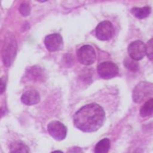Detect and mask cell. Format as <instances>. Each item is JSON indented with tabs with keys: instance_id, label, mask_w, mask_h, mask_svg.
<instances>
[{
	"instance_id": "cell-2",
	"label": "cell",
	"mask_w": 153,
	"mask_h": 153,
	"mask_svg": "<svg viewBox=\"0 0 153 153\" xmlns=\"http://www.w3.org/2000/svg\"><path fill=\"white\" fill-rule=\"evenodd\" d=\"M16 53V40L13 33H8L5 38L4 47L2 51L3 62L6 66H10L13 63V60Z\"/></svg>"
},
{
	"instance_id": "cell-7",
	"label": "cell",
	"mask_w": 153,
	"mask_h": 153,
	"mask_svg": "<svg viewBox=\"0 0 153 153\" xmlns=\"http://www.w3.org/2000/svg\"><path fill=\"white\" fill-rule=\"evenodd\" d=\"M114 28L110 21L100 22L96 28V36L100 40H108L112 37Z\"/></svg>"
},
{
	"instance_id": "cell-15",
	"label": "cell",
	"mask_w": 153,
	"mask_h": 153,
	"mask_svg": "<svg viewBox=\"0 0 153 153\" xmlns=\"http://www.w3.org/2000/svg\"><path fill=\"white\" fill-rule=\"evenodd\" d=\"M124 65H126V67L128 70L133 71V72H136L139 69L138 62L131 59H126V60H124Z\"/></svg>"
},
{
	"instance_id": "cell-13",
	"label": "cell",
	"mask_w": 153,
	"mask_h": 153,
	"mask_svg": "<svg viewBox=\"0 0 153 153\" xmlns=\"http://www.w3.org/2000/svg\"><path fill=\"white\" fill-rule=\"evenodd\" d=\"M152 113H153V99H150L143 105V107L140 110V114L142 117H147Z\"/></svg>"
},
{
	"instance_id": "cell-8",
	"label": "cell",
	"mask_w": 153,
	"mask_h": 153,
	"mask_svg": "<svg viewBox=\"0 0 153 153\" xmlns=\"http://www.w3.org/2000/svg\"><path fill=\"white\" fill-rule=\"evenodd\" d=\"M152 92V86L149 83L141 82L139 83L133 91V100L135 102H140L147 95Z\"/></svg>"
},
{
	"instance_id": "cell-4",
	"label": "cell",
	"mask_w": 153,
	"mask_h": 153,
	"mask_svg": "<svg viewBox=\"0 0 153 153\" xmlns=\"http://www.w3.org/2000/svg\"><path fill=\"white\" fill-rule=\"evenodd\" d=\"M98 73L100 78L109 79L116 76L119 73L118 66L113 63V62H102V63L99 64L98 66Z\"/></svg>"
},
{
	"instance_id": "cell-11",
	"label": "cell",
	"mask_w": 153,
	"mask_h": 153,
	"mask_svg": "<svg viewBox=\"0 0 153 153\" xmlns=\"http://www.w3.org/2000/svg\"><path fill=\"white\" fill-rule=\"evenodd\" d=\"M110 148V141L108 139L100 140L95 147V153H107Z\"/></svg>"
},
{
	"instance_id": "cell-20",
	"label": "cell",
	"mask_w": 153,
	"mask_h": 153,
	"mask_svg": "<svg viewBox=\"0 0 153 153\" xmlns=\"http://www.w3.org/2000/svg\"><path fill=\"white\" fill-rule=\"evenodd\" d=\"M52 153H63L62 151H59V150H56V151H54V152H52Z\"/></svg>"
},
{
	"instance_id": "cell-5",
	"label": "cell",
	"mask_w": 153,
	"mask_h": 153,
	"mask_svg": "<svg viewBox=\"0 0 153 153\" xmlns=\"http://www.w3.org/2000/svg\"><path fill=\"white\" fill-rule=\"evenodd\" d=\"M128 54L133 60H141L146 56V45L145 43L136 40L130 43L128 46Z\"/></svg>"
},
{
	"instance_id": "cell-12",
	"label": "cell",
	"mask_w": 153,
	"mask_h": 153,
	"mask_svg": "<svg viewBox=\"0 0 153 153\" xmlns=\"http://www.w3.org/2000/svg\"><path fill=\"white\" fill-rule=\"evenodd\" d=\"M132 13L137 18H146L150 14L151 10L149 7H143V8H133L132 9Z\"/></svg>"
},
{
	"instance_id": "cell-19",
	"label": "cell",
	"mask_w": 153,
	"mask_h": 153,
	"mask_svg": "<svg viewBox=\"0 0 153 153\" xmlns=\"http://www.w3.org/2000/svg\"><path fill=\"white\" fill-rule=\"evenodd\" d=\"M68 153H81V149L79 147H73L68 151Z\"/></svg>"
},
{
	"instance_id": "cell-14",
	"label": "cell",
	"mask_w": 153,
	"mask_h": 153,
	"mask_svg": "<svg viewBox=\"0 0 153 153\" xmlns=\"http://www.w3.org/2000/svg\"><path fill=\"white\" fill-rule=\"evenodd\" d=\"M10 153H29V148L23 143H14L11 146Z\"/></svg>"
},
{
	"instance_id": "cell-6",
	"label": "cell",
	"mask_w": 153,
	"mask_h": 153,
	"mask_svg": "<svg viewBox=\"0 0 153 153\" xmlns=\"http://www.w3.org/2000/svg\"><path fill=\"white\" fill-rule=\"evenodd\" d=\"M47 129L50 135L56 141H62L66 137L67 128L64 124H62L59 122H51L48 124Z\"/></svg>"
},
{
	"instance_id": "cell-18",
	"label": "cell",
	"mask_w": 153,
	"mask_h": 153,
	"mask_svg": "<svg viewBox=\"0 0 153 153\" xmlns=\"http://www.w3.org/2000/svg\"><path fill=\"white\" fill-rule=\"evenodd\" d=\"M6 89V82L4 79H0V95L3 94V92Z\"/></svg>"
},
{
	"instance_id": "cell-10",
	"label": "cell",
	"mask_w": 153,
	"mask_h": 153,
	"mask_svg": "<svg viewBox=\"0 0 153 153\" xmlns=\"http://www.w3.org/2000/svg\"><path fill=\"white\" fill-rule=\"evenodd\" d=\"M21 100L23 103L27 105H33L40 100V96L39 93L36 90H29L22 95Z\"/></svg>"
},
{
	"instance_id": "cell-3",
	"label": "cell",
	"mask_w": 153,
	"mask_h": 153,
	"mask_svg": "<svg viewBox=\"0 0 153 153\" xmlns=\"http://www.w3.org/2000/svg\"><path fill=\"white\" fill-rule=\"evenodd\" d=\"M76 55L79 61L83 65H91L96 60V52L94 48L90 45L81 46L78 50Z\"/></svg>"
},
{
	"instance_id": "cell-16",
	"label": "cell",
	"mask_w": 153,
	"mask_h": 153,
	"mask_svg": "<svg viewBox=\"0 0 153 153\" xmlns=\"http://www.w3.org/2000/svg\"><path fill=\"white\" fill-rule=\"evenodd\" d=\"M146 55L150 60H153V38H151L146 45Z\"/></svg>"
},
{
	"instance_id": "cell-17",
	"label": "cell",
	"mask_w": 153,
	"mask_h": 153,
	"mask_svg": "<svg viewBox=\"0 0 153 153\" xmlns=\"http://www.w3.org/2000/svg\"><path fill=\"white\" fill-rule=\"evenodd\" d=\"M19 12L24 16H27L29 13H30V6L27 3H22L20 5V8H19Z\"/></svg>"
},
{
	"instance_id": "cell-1",
	"label": "cell",
	"mask_w": 153,
	"mask_h": 153,
	"mask_svg": "<svg viewBox=\"0 0 153 153\" xmlns=\"http://www.w3.org/2000/svg\"><path fill=\"white\" fill-rule=\"evenodd\" d=\"M105 119L103 109L97 103H90L81 107L74 116L76 128L84 132H94L102 127Z\"/></svg>"
},
{
	"instance_id": "cell-9",
	"label": "cell",
	"mask_w": 153,
	"mask_h": 153,
	"mask_svg": "<svg viewBox=\"0 0 153 153\" xmlns=\"http://www.w3.org/2000/svg\"><path fill=\"white\" fill-rule=\"evenodd\" d=\"M44 43H45V46L47 49L51 52L59 51L61 49L62 46H63L62 37H61V36L57 35V33H53V35L46 36Z\"/></svg>"
}]
</instances>
